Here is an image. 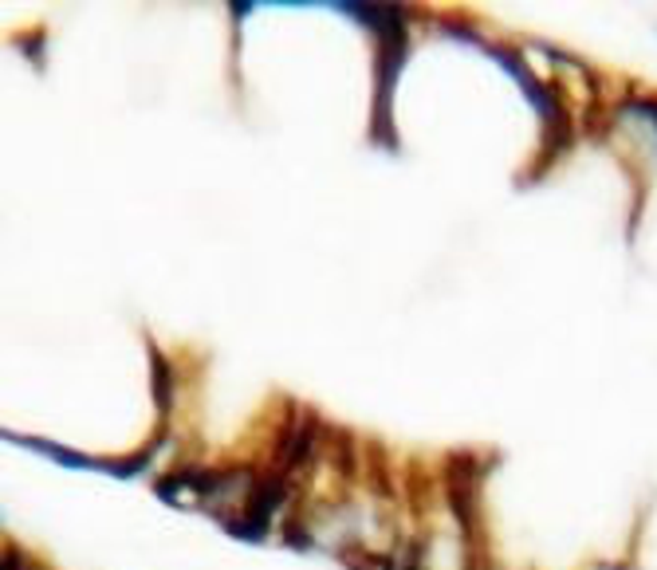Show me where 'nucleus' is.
Here are the masks:
<instances>
[{
  "label": "nucleus",
  "mask_w": 657,
  "mask_h": 570,
  "mask_svg": "<svg viewBox=\"0 0 657 570\" xmlns=\"http://www.w3.org/2000/svg\"><path fill=\"white\" fill-rule=\"evenodd\" d=\"M4 570H24V551H20L16 543L4 547Z\"/></svg>",
  "instance_id": "0eeeda50"
},
{
  "label": "nucleus",
  "mask_w": 657,
  "mask_h": 570,
  "mask_svg": "<svg viewBox=\"0 0 657 570\" xmlns=\"http://www.w3.org/2000/svg\"><path fill=\"white\" fill-rule=\"evenodd\" d=\"M398 570H425V567H422V543H413L410 551L402 555V562H398Z\"/></svg>",
  "instance_id": "423d86ee"
},
{
  "label": "nucleus",
  "mask_w": 657,
  "mask_h": 570,
  "mask_svg": "<svg viewBox=\"0 0 657 570\" xmlns=\"http://www.w3.org/2000/svg\"><path fill=\"white\" fill-rule=\"evenodd\" d=\"M338 562L347 570H398L394 555L378 551V547H367V543H347L338 547Z\"/></svg>",
  "instance_id": "7ed1b4c3"
},
{
  "label": "nucleus",
  "mask_w": 657,
  "mask_h": 570,
  "mask_svg": "<svg viewBox=\"0 0 657 570\" xmlns=\"http://www.w3.org/2000/svg\"><path fill=\"white\" fill-rule=\"evenodd\" d=\"M291 477H283V472H264V477L253 480V488H248L245 495V512L236 515V519H225L229 532L245 535V539H264L268 535V524H272V515L283 507V500H288Z\"/></svg>",
  "instance_id": "f257e3e1"
},
{
  "label": "nucleus",
  "mask_w": 657,
  "mask_h": 570,
  "mask_svg": "<svg viewBox=\"0 0 657 570\" xmlns=\"http://www.w3.org/2000/svg\"><path fill=\"white\" fill-rule=\"evenodd\" d=\"M158 445V440H154ZM154 445H146V449L138 452V457H126V460H107V472H114V477H134V472H142V468L151 465V457H154Z\"/></svg>",
  "instance_id": "39448f33"
},
{
  "label": "nucleus",
  "mask_w": 657,
  "mask_h": 570,
  "mask_svg": "<svg viewBox=\"0 0 657 570\" xmlns=\"http://www.w3.org/2000/svg\"><path fill=\"white\" fill-rule=\"evenodd\" d=\"M151 382H154V402H158V410L169 413V405H174V366H169V358L162 355L154 343H151Z\"/></svg>",
  "instance_id": "20e7f679"
},
{
  "label": "nucleus",
  "mask_w": 657,
  "mask_h": 570,
  "mask_svg": "<svg viewBox=\"0 0 657 570\" xmlns=\"http://www.w3.org/2000/svg\"><path fill=\"white\" fill-rule=\"evenodd\" d=\"M320 421L311 417V413H300L296 421H288L280 429V440H276V457H272V472H283V477H291V472H300V468H308L311 460L320 457Z\"/></svg>",
  "instance_id": "f03ea898"
}]
</instances>
